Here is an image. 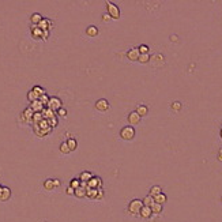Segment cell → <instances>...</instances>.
<instances>
[{
	"mask_svg": "<svg viewBox=\"0 0 222 222\" xmlns=\"http://www.w3.org/2000/svg\"><path fill=\"white\" fill-rule=\"evenodd\" d=\"M142 207H143V203H142L141 199H134V200H131L130 205H128V213L132 215H139Z\"/></svg>",
	"mask_w": 222,
	"mask_h": 222,
	"instance_id": "cell-1",
	"label": "cell"
},
{
	"mask_svg": "<svg viewBox=\"0 0 222 222\" xmlns=\"http://www.w3.org/2000/svg\"><path fill=\"white\" fill-rule=\"evenodd\" d=\"M41 21H43V15L38 14V12H34V14H32V17H30V22H32L34 26H38Z\"/></svg>",
	"mask_w": 222,
	"mask_h": 222,
	"instance_id": "cell-15",
	"label": "cell"
},
{
	"mask_svg": "<svg viewBox=\"0 0 222 222\" xmlns=\"http://www.w3.org/2000/svg\"><path fill=\"white\" fill-rule=\"evenodd\" d=\"M30 109H32L34 113H41L44 110V105L40 102L38 99H37V101H34V102L30 104Z\"/></svg>",
	"mask_w": 222,
	"mask_h": 222,
	"instance_id": "cell-12",
	"label": "cell"
},
{
	"mask_svg": "<svg viewBox=\"0 0 222 222\" xmlns=\"http://www.w3.org/2000/svg\"><path fill=\"white\" fill-rule=\"evenodd\" d=\"M33 115H34V112H33V110L30 109V106H29L27 109L23 110V113H22V117H23L26 121H30V120L33 119Z\"/></svg>",
	"mask_w": 222,
	"mask_h": 222,
	"instance_id": "cell-19",
	"label": "cell"
},
{
	"mask_svg": "<svg viewBox=\"0 0 222 222\" xmlns=\"http://www.w3.org/2000/svg\"><path fill=\"white\" fill-rule=\"evenodd\" d=\"M57 116H59V117H66V116H67V110L64 109V108H60V109L57 110Z\"/></svg>",
	"mask_w": 222,
	"mask_h": 222,
	"instance_id": "cell-36",
	"label": "cell"
},
{
	"mask_svg": "<svg viewBox=\"0 0 222 222\" xmlns=\"http://www.w3.org/2000/svg\"><path fill=\"white\" fill-rule=\"evenodd\" d=\"M11 197V190L8 187H1L0 190V202H7Z\"/></svg>",
	"mask_w": 222,
	"mask_h": 222,
	"instance_id": "cell-10",
	"label": "cell"
},
{
	"mask_svg": "<svg viewBox=\"0 0 222 222\" xmlns=\"http://www.w3.org/2000/svg\"><path fill=\"white\" fill-rule=\"evenodd\" d=\"M66 142H67V145H68V147H70L71 151L76 150V147H78V142H76V139H75V138H68V139H67Z\"/></svg>",
	"mask_w": 222,
	"mask_h": 222,
	"instance_id": "cell-21",
	"label": "cell"
},
{
	"mask_svg": "<svg viewBox=\"0 0 222 222\" xmlns=\"http://www.w3.org/2000/svg\"><path fill=\"white\" fill-rule=\"evenodd\" d=\"M142 203H143V206H146V207H150V206L154 203V197L150 196V195H147V196L142 200Z\"/></svg>",
	"mask_w": 222,
	"mask_h": 222,
	"instance_id": "cell-27",
	"label": "cell"
},
{
	"mask_svg": "<svg viewBox=\"0 0 222 222\" xmlns=\"http://www.w3.org/2000/svg\"><path fill=\"white\" fill-rule=\"evenodd\" d=\"M38 101L43 104L44 106H45V105H48V102H49V97H48L46 94H44V95H41V97L38 98Z\"/></svg>",
	"mask_w": 222,
	"mask_h": 222,
	"instance_id": "cell-32",
	"label": "cell"
},
{
	"mask_svg": "<svg viewBox=\"0 0 222 222\" xmlns=\"http://www.w3.org/2000/svg\"><path fill=\"white\" fill-rule=\"evenodd\" d=\"M44 188L46 191H53L55 190V184H53V179H48L44 181Z\"/></svg>",
	"mask_w": 222,
	"mask_h": 222,
	"instance_id": "cell-25",
	"label": "cell"
},
{
	"mask_svg": "<svg viewBox=\"0 0 222 222\" xmlns=\"http://www.w3.org/2000/svg\"><path fill=\"white\" fill-rule=\"evenodd\" d=\"M101 19H102V22H109L110 19H112V18H110V17H109V15H108V14H104V15H102V18H101Z\"/></svg>",
	"mask_w": 222,
	"mask_h": 222,
	"instance_id": "cell-37",
	"label": "cell"
},
{
	"mask_svg": "<svg viewBox=\"0 0 222 222\" xmlns=\"http://www.w3.org/2000/svg\"><path fill=\"white\" fill-rule=\"evenodd\" d=\"M33 120H34L35 123H40V121L44 120V117L41 116V113H34V115H33Z\"/></svg>",
	"mask_w": 222,
	"mask_h": 222,
	"instance_id": "cell-35",
	"label": "cell"
},
{
	"mask_svg": "<svg viewBox=\"0 0 222 222\" xmlns=\"http://www.w3.org/2000/svg\"><path fill=\"white\" fill-rule=\"evenodd\" d=\"M92 177H93V173L92 172H89V170H83V172L79 174V177L78 179L81 180V183H86L87 184L90 180H92Z\"/></svg>",
	"mask_w": 222,
	"mask_h": 222,
	"instance_id": "cell-11",
	"label": "cell"
},
{
	"mask_svg": "<svg viewBox=\"0 0 222 222\" xmlns=\"http://www.w3.org/2000/svg\"><path fill=\"white\" fill-rule=\"evenodd\" d=\"M138 61H139V63H142V64L148 63V61H150V55H148V53L141 55V56H139V59H138Z\"/></svg>",
	"mask_w": 222,
	"mask_h": 222,
	"instance_id": "cell-28",
	"label": "cell"
},
{
	"mask_svg": "<svg viewBox=\"0 0 222 222\" xmlns=\"http://www.w3.org/2000/svg\"><path fill=\"white\" fill-rule=\"evenodd\" d=\"M120 136L124 141H132L135 138V128L132 125H125L120 130Z\"/></svg>",
	"mask_w": 222,
	"mask_h": 222,
	"instance_id": "cell-2",
	"label": "cell"
},
{
	"mask_svg": "<svg viewBox=\"0 0 222 222\" xmlns=\"http://www.w3.org/2000/svg\"><path fill=\"white\" fill-rule=\"evenodd\" d=\"M59 148H60V151L63 153V154H70V153H71L70 147H68V145H67V142H61Z\"/></svg>",
	"mask_w": 222,
	"mask_h": 222,
	"instance_id": "cell-26",
	"label": "cell"
},
{
	"mask_svg": "<svg viewBox=\"0 0 222 222\" xmlns=\"http://www.w3.org/2000/svg\"><path fill=\"white\" fill-rule=\"evenodd\" d=\"M48 109H50L53 112V110H59L60 108H63V102H61V99L59 98V97H49V102H48Z\"/></svg>",
	"mask_w": 222,
	"mask_h": 222,
	"instance_id": "cell-4",
	"label": "cell"
},
{
	"mask_svg": "<svg viewBox=\"0 0 222 222\" xmlns=\"http://www.w3.org/2000/svg\"><path fill=\"white\" fill-rule=\"evenodd\" d=\"M74 188H71L70 187V185H68V187H67V190H66V192H67V195H74Z\"/></svg>",
	"mask_w": 222,
	"mask_h": 222,
	"instance_id": "cell-38",
	"label": "cell"
},
{
	"mask_svg": "<svg viewBox=\"0 0 222 222\" xmlns=\"http://www.w3.org/2000/svg\"><path fill=\"white\" fill-rule=\"evenodd\" d=\"M0 190H1V185H0Z\"/></svg>",
	"mask_w": 222,
	"mask_h": 222,
	"instance_id": "cell-42",
	"label": "cell"
},
{
	"mask_svg": "<svg viewBox=\"0 0 222 222\" xmlns=\"http://www.w3.org/2000/svg\"><path fill=\"white\" fill-rule=\"evenodd\" d=\"M43 34H44V32H43V30H41V29L38 27V26H34V25L32 26V35H33V37H34L35 40L43 38Z\"/></svg>",
	"mask_w": 222,
	"mask_h": 222,
	"instance_id": "cell-14",
	"label": "cell"
},
{
	"mask_svg": "<svg viewBox=\"0 0 222 222\" xmlns=\"http://www.w3.org/2000/svg\"><path fill=\"white\" fill-rule=\"evenodd\" d=\"M32 90L35 93V94H38V97H41V95L46 94V93H45V90H44V89L41 87V86H34V87H33Z\"/></svg>",
	"mask_w": 222,
	"mask_h": 222,
	"instance_id": "cell-31",
	"label": "cell"
},
{
	"mask_svg": "<svg viewBox=\"0 0 222 222\" xmlns=\"http://www.w3.org/2000/svg\"><path fill=\"white\" fill-rule=\"evenodd\" d=\"M40 97H38V94H35L33 90H30V92L27 93V99L30 101V102H34V101H37Z\"/></svg>",
	"mask_w": 222,
	"mask_h": 222,
	"instance_id": "cell-29",
	"label": "cell"
},
{
	"mask_svg": "<svg viewBox=\"0 0 222 222\" xmlns=\"http://www.w3.org/2000/svg\"><path fill=\"white\" fill-rule=\"evenodd\" d=\"M139 215H141L142 218H150V217H151L153 215V213H151V208L150 207H146V206H143V207H142V210H141V213H139Z\"/></svg>",
	"mask_w": 222,
	"mask_h": 222,
	"instance_id": "cell-16",
	"label": "cell"
},
{
	"mask_svg": "<svg viewBox=\"0 0 222 222\" xmlns=\"http://www.w3.org/2000/svg\"><path fill=\"white\" fill-rule=\"evenodd\" d=\"M98 191L99 190H90V188H87L86 190V196L89 197V199H98Z\"/></svg>",
	"mask_w": 222,
	"mask_h": 222,
	"instance_id": "cell-18",
	"label": "cell"
},
{
	"mask_svg": "<svg viewBox=\"0 0 222 222\" xmlns=\"http://www.w3.org/2000/svg\"><path fill=\"white\" fill-rule=\"evenodd\" d=\"M166 200H168V196H166L164 192H161L159 195L154 196V202H155V203H159V205H164Z\"/></svg>",
	"mask_w": 222,
	"mask_h": 222,
	"instance_id": "cell-23",
	"label": "cell"
},
{
	"mask_svg": "<svg viewBox=\"0 0 222 222\" xmlns=\"http://www.w3.org/2000/svg\"><path fill=\"white\" fill-rule=\"evenodd\" d=\"M141 119H142V117L139 116L135 110H134V112H131L130 115H128V117H127L128 123H130L131 125H136V124H139V123H141Z\"/></svg>",
	"mask_w": 222,
	"mask_h": 222,
	"instance_id": "cell-7",
	"label": "cell"
},
{
	"mask_svg": "<svg viewBox=\"0 0 222 222\" xmlns=\"http://www.w3.org/2000/svg\"><path fill=\"white\" fill-rule=\"evenodd\" d=\"M70 187L74 188V190L79 188V187H81V180H79V179H72V180L70 181Z\"/></svg>",
	"mask_w": 222,
	"mask_h": 222,
	"instance_id": "cell-30",
	"label": "cell"
},
{
	"mask_svg": "<svg viewBox=\"0 0 222 222\" xmlns=\"http://www.w3.org/2000/svg\"><path fill=\"white\" fill-rule=\"evenodd\" d=\"M218 159H219V161H222V150L219 151V154H218Z\"/></svg>",
	"mask_w": 222,
	"mask_h": 222,
	"instance_id": "cell-40",
	"label": "cell"
},
{
	"mask_svg": "<svg viewBox=\"0 0 222 222\" xmlns=\"http://www.w3.org/2000/svg\"><path fill=\"white\" fill-rule=\"evenodd\" d=\"M170 108H172L174 112H179V110H181V104H180L179 101H176V102H173L172 105H170Z\"/></svg>",
	"mask_w": 222,
	"mask_h": 222,
	"instance_id": "cell-33",
	"label": "cell"
},
{
	"mask_svg": "<svg viewBox=\"0 0 222 222\" xmlns=\"http://www.w3.org/2000/svg\"><path fill=\"white\" fill-rule=\"evenodd\" d=\"M95 109L98 110V112H106V110L109 109V102H108V99H105V98L98 99V101L95 102Z\"/></svg>",
	"mask_w": 222,
	"mask_h": 222,
	"instance_id": "cell-6",
	"label": "cell"
},
{
	"mask_svg": "<svg viewBox=\"0 0 222 222\" xmlns=\"http://www.w3.org/2000/svg\"><path fill=\"white\" fill-rule=\"evenodd\" d=\"M135 112H136L141 117L147 116V115H148V108L145 105V104H141V105H138V108H136V110H135Z\"/></svg>",
	"mask_w": 222,
	"mask_h": 222,
	"instance_id": "cell-13",
	"label": "cell"
},
{
	"mask_svg": "<svg viewBox=\"0 0 222 222\" xmlns=\"http://www.w3.org/2000/svg\"><path fill=\"white\" fill-rule=\"evenodd\" d=\"M106 10H108L106 14L109 15L112 19H119L120 18V8H119V6H116L115 3L106 1Z\"/></svg>",
	"mask_w": 222,
	"mask_h": 222,
	"instance_id": "cell-3",
	"label": "cell"
},
{
	"mask_svg": "<svg viewBox=\"0 0 222 222\" xmlns=\"http://www.w3.org/2000/svg\"><path fill=\"white\" fill-rule=\"evenodd\" d=\"M86 34H87L89 37L94 38V37L98 35V29L95 27V26H87V29H86Z\"/></svg>",
	"mask_w": 222,
	"mask_h": 222,
	"instance_id": "cell-17",
	"label": "cell"
},
{
	"mask_svg": "<svg viewBox=\"0 0 222 222\" xmlns=\"http://www.w3.org/2000/svg\"><path fill=\"white\" fill-rule=\"evenodd\" d=\"M53 184H55V188H57V187H60V180H57V179H53Z\"/></svg>",
	"mask_w": 222,
	"mask_h": 222,
	"instance_id": "cell-39",
	"label": "cell"
},
{
	"mask_svg": "<svg viewBox=\"0 0 222 222\" xmlns=\"http://www.w3.org/2000/svg\"><path fill=\"white\" fill-rule=\"evenodd\" d=\"M221 202H222V196H221Z\"/></svg>",
	"mask_w": 222,
	"mask_h": 222,
	"instance_id": "cell-41",
	"label": "cell"
},
{
	"mask_svg": "<svg viewBox=\"0 0 222 222\" xmlns=\"http://www.w3.org/2000/svg\"><path fill=\"white\" fill-rule=\"evenodd\" d=\"M86 190H87V188L79 187V188H76V190L74 191V195L78 197V199H82V197H85V196H86Z\"/></svg>",
	"mask_w": 222,
	"mask_h": 222,
	"instance_id": "cell-20",
	"label": "cell"
},
{
	"mask_svg": "<svg viewBox=\"0 0 222 222\" xmlns=\"http://www.w3.org/2000/svg\"><path fill=\"white\" fill-rule=\"evenodd\" d=\"M139 56H141V53H139L138 48H131V49L127 52V59L131 60V61H138Z\"/></svg>",
	"mask_w": 222,
	"mask_h": 222,
	"instance_id": "cell-9",
	"label": "cell"
},
{
	"mask_svg": "<svg viewBox=\"0 0 222 222\" xmlns=\"http://www.w3.org/2000/svg\"><path fill=\"white\" fill-rule=\"evenodd\" d=\"M161 192H162V188L159 187V185H153V187L150 188V192H148V195L154 197V196H157V195H159Z\"/></svg>",
	"mask_w": 222,
	"mask_h": 222,
	"instance_id": "cell-22",
	"label": "cell"
},
{
	"mask_svg": "<svg viewBox=\"0 0 222 222\" xmlns=\"http://www.w3.org/2000/svg\"><path fill=\"white\" fill-rule=\"evenodd\" d=\"M101 187H102V180H101V177L93 176L92 180L87 183V188H90V190H101Z\"/></svg>",
	"mask_w": 222,
	"mask_h": 222,
	"instance_id": "cell-5",
	"label": "cell"
},
{
	"mask_svg": "<svg viewBox=\"0 0 222 222\" xmlns=\"http://www.w3.org/2000/svg\"><path fill=\"white\" fill-rule=\"evenodd\" d=\"M52 26H53V22L50 21V19H46V18H43V21L40 22V25H38V27L43 30V32H49L50 29H52Z\"/></svg>",
	"mask_w": 222,
	"mask_h": 222,
	"instance_id": "cell-8",
	"label": "cell"
},
{
	"mask_svg": "<svg viewBox=\"0 0 222 222\" xmlns=\"http://www.w3.org/2000/svg\"><path fill=\"white\" fill-rule=\"evenodd\" d=\"M138 50H139L141 55H145V53H148V46L147 45H141L139 48H138Z\"/></svg>",
	"mask_w": 222,
	"mask_h": 222,
	"instance_id": "cell-34",
	"label": "cell"
},
{
	"mask_svg": "<svg viewBox=\"0 0 222 222\" xmlns=\"http://www.w3.org/2000/svg\"><path fill=\"white\" fill-rule=\"evenodd\" d=\"M150 208H151V213L153 214H159V213H162V205H159V203H153L151 206H150Z\"/></svg>",
	"mask_w": 222,
	"mask_h": 222,
	"instance_id": "cell-24",
	"label": "cell"
}]
</instances>
